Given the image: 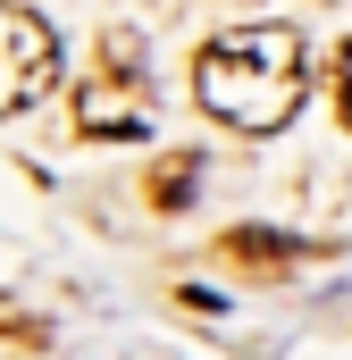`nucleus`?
Masks as SVG:
<instances>
[{"label": "nucleus", "mask_w": 352, "mask_h": 360, "mask_svg": "<svg viewBox=\"0 0 352 360\" xmlns=\"http://www.w3.org/2000/svg\"><path fill=\"white\" fill-rule=\"evenodd\" d=\"M227 260H260V269H294V260H302V243H294V235H268V226H235V235H227Z\"/></svg>", "instance_id": "obj_4"}, {"label": "nucleus", "mask_w": 352, "mask_h": 360, "mask_svg": "<svg viewBox=\"0 0 352 360\" xmlns=\"http://www.w3.org/2000/svg\"><path fill=\"white\" fill-rule=\"evenodd\" d=\"M76 134H92V143H134V134H143V68H134V34L101 42V76L76 92Z\"/></svg>", "instance_id": "obj_3"}, {"label": "nucleus", "mask_w": 352, "mask_h": 360, "mask_svg": "<svg viewBox=\"0 0 352 360\" xmlns=\"http://www.w3.org/2000/svg\"><path fill=\"white\" fill-rule=\"evenodd\" d=\"M302 92H310V51H302V25L285 17L235 25L193 59V101L235 134H277L302 109Z\"/></svg>", "instance_id": "obj_1"}, {"label": "nucleus", "mask_w": 352, "mask_h": 360, "mask_svg": "<svg viewBox=\"0 0 352 360\" xmlns=\"http://www.w3.org/2000/svg\"><path fill=\"white\" fill-rule=\"evenodd\" d=\"M193 176H201V160H193V151L160 160V168H151V201H160V210H184V201H193Z\"/></svg>", "instance_id": "obj_5"}, {"label": "nucleus", "mask_w": 352, "mask_h": 360, "mask_svg": "<svg viewBox=\"0 0 352 360\" xmlns=\"http://www.w3.org/2000/svg\"><path fill=\"white\" fill-rule=\"evenodd\" d=\"M336 117H344V134H352V42L336 51Z\"/></svg>", "instance_id": "obj_6"}, {"label": "nucleus", "mask_w": 352, "mask_h": 360, "mask_svg": "<svg viewBox=\"0 0 352 360\" xmlns=\"http://www.w3.org/2000/svg\"><path fill=\"white\" fill-rule=\"evenodd\" d=\"M51 84H59V34H51V17L0 0V117L34 109Z\"/></svg>", "instance_id": "obj_2"}]
</instances>
